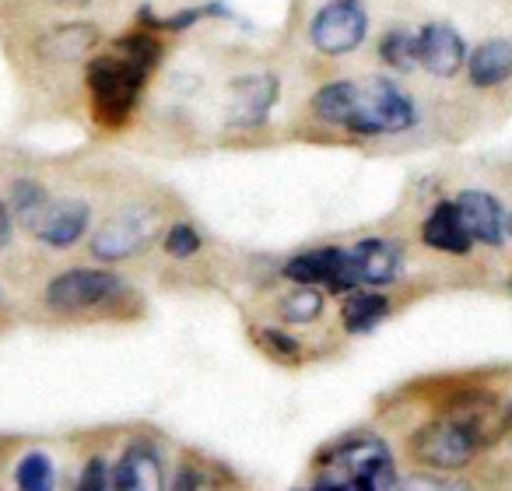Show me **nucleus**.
<instances>
[{
	"label": "nucleus",
	"instance_id": "1",
	"mask_svg": "<svg viewBox=\"0 0 512 491\" xmlns=\"http://www.w3.org/2000/svg\"><path fill=\"white\" fill-rule=\"evenodd\" d=\"M148 71L130 64L120 53H106L88 64V92H92V106L99 123L106 127H123L134 113L137 99L144 92Z\"/></svg>",
	"mask_w": 512,
	"mask_h": 491
},
{
	"label": "nucleus",
	"instance_id": "2",
	"mask_svg": "<svg viewBox=\"0 0 512 491\" xmlns=\"http://www.w3.org/2000/svg\"><path fill=\"white\" fill-rule=\"evenodd\" d=\"M418 123V106L414 99L397 88L393 81L376 78L358 85V102H355V116H351L348 130L351 134H404Z\"/></svg>",
	"mask_w": 512,
	"mask_h": 491
},
{
	"label": "nucleus",
	"instance_id": "3",
	"mask_svg": "<svg viewBox=\"0 0 512 491\" xmlns=\"http://www.w3.org/2000/svg\"><path fill=\"white\" fill-rule=\"evenodd\" d=\"M123 281L113 271H99V267H74L64 271L46 285V306L57 313H78V309L106 306V302L120 299Z\"/></svg>",
	"mask_w": 512,
	"mask_h": 491
},
{
	"label": "nucleus",
	"instance_id": "4",
	"mask_svg": "<svg viewBox=\"0 0 512 491\" xmlns=\"http://www.w3.org/2000/svg\"><path fill=\"white\" fill-rule=\"evenodd\" d=\"M365 32H369V15H365L362 0H330L309 22V39L327 57L358 50Z\"/></svg>",
	"mask_w": 512,
	"mask_h": 491
},
{
	"label": "nucleus",
	"instance_id": "5",
	"mask_svg": "<svg viewBox=\"0 0 512 491\" xmlns=\"http://www.w3.org/2000/svg\"><path fill=\"white\" fill-rule=\"evenodd\" d=\"M348 474L351 491H393L397 488V463L386 442L379 439H351L344 449H334L327 456Z\"/></svg>",
	"mask_w": 512,
	"mask_h": 491
},
{
	"label": "nucleus",
	"instance_id": "6",
	"mask_svg": "<svg viewBox=\"0 0 512 491\" xmlns=\"http://www.w3.org/2000/svg\"><path fill=\"white\" fill-rule=\"evenodd\" d=\"M285 278L299 281L302 288L327 285L330 292H355L358 267L351 260V250H337V246H320V250H306L285 264Z\"/></svg>",
	"mask_w": 512,
	"mask_h": 491
},
{
	"label": "nucleus",
	"instance_id": "7",
	"mask_svg": "<svg viewBox=\"0 0 512 491\" xmlns=\"http://www.w3.org/2000/svg\"><path fill=\"white\" fill-rule=\"evenodd\" d=\"M158 232V218L148 207H127V211L113 214L106 225L95 232L92 253L99 260H127L141 253Z\"/></svg>",
	"mask_w": 512,
	"mask_h": 491
},
{
	"label": "nucleus",
	"instance_id": "8",
	"mask_svg": "<svg viewBox=\"0 0 512 491\" xmlns=\"http://www.w3.org/2000/svg\"><path fill=\"white\" fill-rule=\"evenodd\" d=\"M88 221H92V207L78 197H64L50 200L29 228L39 242H46L53 250H67V246H74L88 232Z\"/></svg>",
	"mask_w": 512,
	"mask_h": 491
},
{
	"label": "nucleus",
	"instance_id": "9",
	"mask_svg": "<svg viewBox=\"0 0 512 491\" xmlns=\"http://www.w3.org/2000/svg\"><path fill=\"white\" fill-rule=\"evenodd\" d=\"M109 491H165L162 453L151 442H130L109 470Z\"/></svg>",
	"mask_w": 512,
	"mask_h": 491
},
{
	"label": "nucleus",
	"instance_id": "10",
	"mask_svg": "<svg viewBox=\"0 0 512 491\" xmlns=\"http://www.w3.org/2000/svg\"><path fill=\"white\" fill-rule=\"evenodd\" d=\"M467 43L463 36L446 22H428L418 32V64L432 71L435 78H453L467 64Z\"/></svg>",
	"mask_w": 512,
	"mask_h": 491
},
{
	"label": "nucleus",
	"instance_id": "11",
	"mask_svg": "<svg viewBox=\"0 0 512 491\" xmlns=\"http://www.w3.org/2000/svg\"><path fill=\"white\" fill-rule=\"evenodd\" d=\"M456 214H460L463 228L474 242H484V246H502L505 239V214L502 204H498L491 193L484 190H463L456 193L453 200Z\"/></svg>",
	"mask_w": 512,
	"mask_h": 491
},
{
	"label": "nucleus",
	"instance_id": "12",
	"mask_svg": "<svg viewBox=\"0 0 512 491\" xmlns=\"http://www.w3.org/2000/svg\"><path fill=\"white\" fill-rule=\"evenodd\" d=\"M421 239H425V246L449 253V257H467L470 246H474V239H470L467 228H463L460 214H456L453 200H442V204L432 207V214H428L425 225H421Z\"/></svg>",
	"mask_w": 512,
	"mask_h": 491
},
{
	"label": "nucleus",
	"instance_id": "13",
	"mask_svg": "<svg viewBox=\"0 0 512 491\" xmlns=\"http://www.w3.org/2000/svg\"><path fill=\"white\" fill-rule=\"evenodd\" d=\"M362 285H393L400 274V246L390 239H362L351 250Z\"/></svg>",
	"mask_w": 512,
	"mask_h": 491
},
{
	"label": "nucleus",
	"instance_id": "14",
	"mask_svg": "<svg viewBox=\"0 0 512 491\" xmlns=\"http://www.w3.org/2000/svg\"><path fill=\"white\" fill-rule=\"evenodd\" d=\"M467 78L474 88H498L512 78V43L488 39L467 57Z\"/></svg>",
	"mask_w": 512,
	"mask_h": 491
},
{
	"label": "nucleus",
	"instance_id": "15",
	"mask_svg": "<svg viewBox=\"0 0 512 491\" xmlns=\"http://www.w3.org/2000/svg\"><path fill=\"white\" fill-rule=\"evenodd\" d=\"M232 95H235V123L249 127V123L267 120L274 99H278V78L271 74H256V78H239L232 81Z\"/></svg>",
	"mask_w": 512,
	"mask_h": 491
},
{
	"label": "nucleus",
	"instance_id": "16",
	"mask_svg": "<svg viewBox=\"0 0 512 491\" xmlns=\"http://www.w3.org/2000/svg\"><path fill=\"white\" fill-rule=\"evenodd\" d=\"M390 316V299L376 292H351L341 309V323L348 334H369Z\"/></svg>",
	"mask_w": 512,
	"mask_h": 491
},
{
	"label": "nucleus",
	"instance_id": "17",
	"mask_svg": "<svg viewBox=\"0 0 512 491\" xmlns=\"http://www.w3.org/2000/svg\"><path fill=\"white\" fill-rule=\"evenodd\" d=\"M358 102V85L355 81H330L320 92L313 95V113L323 123H334V127H348L351 116H355Z\"/></svg>",
	"mask_w": 512,
	"mask_h": 491
},
{
	"label": "nucleus",
	"instance_id": "18",
	"mask_svg": "<svg viewBox=\"0 0 512 491\" xmlns=\"http://www.w3.org/2000/svg\"><path fill=\"white\" fill-rule=\"evenodd\" d=\"M95 43H99V29L78 22V25H57V29L46 36L43 50L57 60H78V57H85Z\"/></svg>",
	"mask_w": 512,
	"mask_h": 491
},
{
	"label": "nucleus",
	"instance_id": "19",
	"mask_svg": "<svg viewBox=\"0 0 512 491\" xmlns=\"http://www.w3.org/2000/svg\"><path fill=\"white\" fill-rule=\"evenodd\" d=\"M15 484L18 491H57V467L46 453H29L22 456L15 470Z\"/></svg>",
	"mask_w": 512,
	"mask_h": 491
},
{
	"label": "nucleus",
	"instance_id": "20",
	"mask_svg": "<svg viewBox=\"0 0 512 491\" xmlns=\"http://www.w3.org/2000/svg\"><path fill=\"white\" fill-rule=\"evenodd\" d=\"M113 53H120V57H127L130 64H137L141 71H155L158 64H162V43H158L155 36H151L148 29L144 32H130V36H120L113 46Z\"/></svg>",
	"mask_w": 512,
	"mask_h": 491
},
{
	"label": "nucleus",
	"instance_id": "21",
	"mask_svg": "<svg viewBox=\"0 0 512 491\" xmlns=\"http://www.w3.org/2000/svg\"><path fill=\"white\" fill-rule=\"evenodd\" d=\"M379 57L393 71H414L418 67V36H411L407 29H390L379 43Z\"/></svg>",
	"mask_w": 512,
	"mask_h": 491
},
{
	"label": "nucleus",
	"instance_id": "22",
	"mask_svg": "<svg viewBox=\"0 0 512 491\" xmlns=\"http://www.w3.org/2000/svg\"><path fill=\"white\" fill-rule=\"evenodd\" d=\"M323 316V292L299 288V292L281 299V320L285 323H316Z\"/></svg>",
	"mask_w": 512,
	"mask_h": 491
},
{
	"label": "nucleus",
	"instance_id": "23",
	"mask_svg": "<svg viewBox=\"0 0 512 491\" xmlns=\"http://www.w3.org/2000/svg\"><path fill=\"white\" fill-rule=\"evenodd\" d=\"M46 204H50V193H46L36 179H18V183L11 186V207L8 211H15L25 225H32L36 214L43 211Z\"/></svg>",
	"mask_w": 512,
	"mask_h": 491
},
{
	"label": "nucleus",
	"instance_id": "24",
	"mask_svg": "<svg viewBox=\"0 0 512 491\" xmlns=\"http://www.w3.org/2000/svg\"><path fill=\"white\" fill-rule=\"evenodd\" d=\"M393 491H474L463 477H439V474H404L397 477Z\"/></svg>",
	"mask_w": 512,
	"mask_h": 491
},
{
	"label": "nucleus",
	"instance_id": "25",
	"mask_svg": "<svg viewBox=\"0 0 512 491\" xmlns=\"http://www.w3.org/2000/svg\"><path fill=\"white\" fill-rule=\"evenodd\" d=\"M165 253L176 260H190L193 253H200V235L190 221H176V225L165 232Z\"/></svg>",
	"mask_w": 512,
	"mask_h": 491
},
{
	"label": "nucleus",
	"instance_id": "26",
	"mask_svg": "<svg viewBox=\"0 0 512 491\" xmlns=\"http://www.w3.org/2000/svg\"><path fill=\"white\" fill-rule=\"evenodd\" d=\"M260 344L274 358H281V362H299L302 358V344L292 334H285V330H260Z\"/></svg>",
	"mask_w": 512,
	"mask_h": 491
},
{
	"label": "nucleus",
	"instance_id": "27",
	"mask_svg": "<svg viewBox=\"0 0 512 491\" xmlns=\"http://www.w3.org/2000/svg\"><path fill=\"white\" fill-rule=\"evenodd\" d=\"M74 491H109V467H106V460H88L85 463V470H81V477H78V488Z\"/></svg>",
	"mask_w": 512,
	"mask_h": 491
},
{
	"label": "nucleus",
	"instance_id": "28",
	"mask_svg": "<svg viewBox=\"0 0 512 491\" xmlns=\"http://www.w3.org/2000/svg\"><path fill=\"white\" fill-rule=\"evenodd\" d=\"M204 477L197 474L193 467H179L176 470V481H172V491H200Z\"/></svg>",
	"mask_w": 512,
	"mask_h": 491
},
{
	"label": "nucleus",
	"instance_id": "29",
	"mask_svg": "<svg viewBox=\"0 0 512 491\" xmlns=\"http://www.w3.org/2000/svg\"><path fill=\"white\" fill-rule=\"evenodd\" d=\"M11 242V211H8V204L0 200V246H8Z\"/></svg>",
	"mask_w": 512,
	"mask_h": 491
},
{
	"label": "nucleus",
	"instance_id": "30",
	"mask_svg": "<svg viewBox=\"0 0 512 491\" xmlns=\"http://www.w3.org/2000/svg\"><path fill=\"white\" fill-rule=\"evenodd\" d=\"M313 491H351L348 484H341V481H320Z\"/></svg>",
	"mask_w": 512,
	"mask_h": 491
},
{
	"label": "nucleus",
	"instance_id": "31",
	"mask_svg": "<svg viewBox=\"0 0 512 491\" xmlns=\"http://www.w3.org/2000/svg\"><path fill=\"white\" fill-rule=\"evenodd\" d=\"M50 4H67V8H85L92 0H50Z\"/></svg>",
	"mask_w": 512,
	"mask_h": 491
},
{
	"label": "nucleus",
	"instance_id": "32",
	"mask_svg": "<svg viewBox=\"0 0 512 491\" xmlns=\"http://www.w3.org/2000/svg\"><path fill=\"white\" fill-rule=\"evenodd\" d=\"M505 228H509V235H512V218H509V221H505Z\"/></svg>",
	"mask_w": 512,
	"mask_h": 491
}]
</instances>
